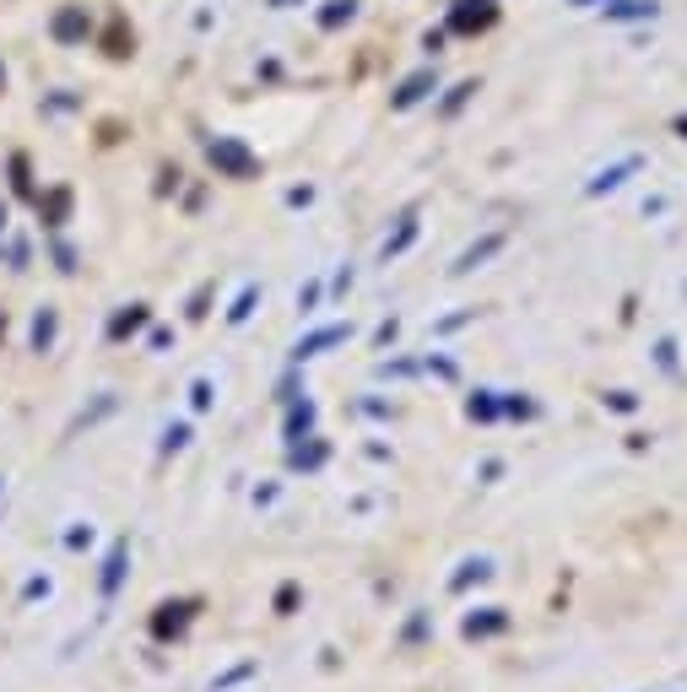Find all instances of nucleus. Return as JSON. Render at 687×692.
I'll return each instance as SVG.
<instances>
[{"instance_id":"obj_1","label":"nucleus","mask_w":687,"mask_h":692,"mask_svg":"<svg viewBox=\"0 0 687 692\" xmlns=\"http://www.w3.org/2000/svg\"><path fill=\"white\" fill-rule=\"evenodd\" d=\"M82 33H87L82 11H60V17H55V38H65V44H71V38H82Z\"/></svg>"},{"instance_id":"obj_2","label":"nucleus","mask_w":687,"mask_h":692,"mask_svg":"<svg viewBox=\"0 0 687 692\" xmlns=\"http://www.w3.org/2000/svg\"><path fill=\"white\" fill-rule=\"evenodd\" d=\"M341 17H352V0H330V11H325V22H341Z\"/></svg>"}]
</instances>
